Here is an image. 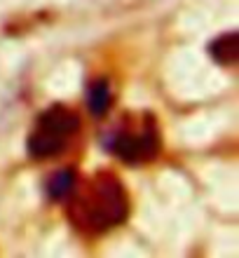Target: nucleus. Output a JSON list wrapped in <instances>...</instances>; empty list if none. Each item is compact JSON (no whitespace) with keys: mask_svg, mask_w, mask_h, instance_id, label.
<instances>
[{"mask_svg":"<svg viewBox=\"0 0 239 258\" xmlns=\"http://www.w3.org/2000/svg\"><path fill=\"white\" fill-rule=\"evenodd\" d=\"M129 216V195L124 190L122 181L101 171L87 181V183L70 192L68 218L77 230L87 235H103L122 225Z\"/></svg>","mask_w":239,"mask_h":258,"instance_id":"obj_1","label":"nucleus"},{"mask_svg":"<svg viewBox=\"0 0 239 258\" xmlns=\"http://www.w3.org/2000/svg\"><path fill=\"white\" fill-rule=\"evenodd\" d=\"M160 148H162V136L152 115L127 117L106 136V150H110L117 160L131 167L155 160Z\"/></svg>","mask_w":239,"mask_h":258,"instance_id":"obj_2","label":"nucleus"},{"mask_svg":"<svg viewBox=\"0 0 239 258\" xmlns=\"http://www.w3.org/2000/svg\"><path fill=\"white\" fill-rule=\"evenodd\" d=\"M80 129V115L66 106L42 110L26 139V150L33 160H52L61 155Z\"/></svg>","mask_w":239,"mask_h":258,"instance_id":"obj_3","label":"nucleus"},{"mask_svg":"<svg viewBox=\"0 0 239 258\" xmlns=\"http://www.w3.org/2000/svg\"><path fill=\"white\" fill-rule=\"evenodd\" d=\"M87 108L94 117H103L108 113L110 103H113V89H110V82L106 78H96V80L89 82L87 87Z\"/></svg>","mask_w":239,"mask_h":258,"instance_id":"obj_4","label":"nucleus"},{"mask_svg":"<svg viewBox=\"0 0 239 258\" xmlns=\"http://www.w3.org/2000/svg\"><path fill=\"white\" fill-rule=\"evenodd\" d=\"M237 33L234 31H227V33L218 35L216 40L209 45V54L216 59L223 66H232L237 61Z\"/></svg>","mask_w":239,"mask_h":258,"instance_id":"obj_5","label":"nucleus"},{"mask_svg":"<svg viewBox=\"0 0 239 258\" xmlns=\"http://www.w3.org/2000/svg\"><path fill=\"white\" fill-rule=\"evenodd\" d=\"M77 185V174L75 169H61L54 176H49L47 181V197L49 200H68L70 192Z\"/></svg>","mask_w":239,"mask_h":258,"instance_id":"obj_6","label":"nucleus"}]
</instances>
